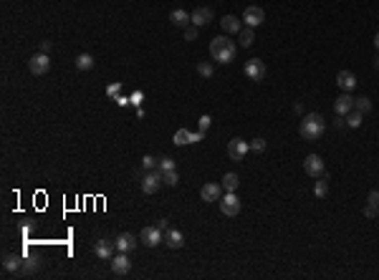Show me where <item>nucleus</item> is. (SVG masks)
I'll return each mask as SVG.
<instances>
[{
  "label": "nucleus",
  "instance_id": "1",
  "mask_svg": "<svg viewBox=\"0 0 379 280\" xmlns=\"http://www.w3.org/2000/svg\"><path fill=\"white\" fill-rule=\"evenodd\" d=\"M235 53H238V46L228 38V36H215L210 41V56H212V61H218V63H230L235 58Z\"/></svg>",
  "mask_w": 379,
  "mask_h": 280
},
{
  "label": "nucleus",
  "instance_id": "2",
  "mask_svg": "<svg viewBox=\"0 0 379 280\" xmlns=\"http://www.w3.org/2000/svg\"><path fill=\"white\" fill-rule=\"evenodd\" d=\"M323 131H326V119L321 114H306L301 126H299V134H301V139H306V142H316V139L323 136Z\"/></svg>",
  "mask_w": 379,
  "mask_h": 280
},
{
  "label": "nucleus",
  "instance_id": "3",
  "mask_svg": "<svg viewBox=\"0 0 379 280\" xmlns=\"http://www.w3.org/2000/svg\"><path fill=\"white\" fill-rule=\"evenodd\" d=\"M28 71H31L33 76H46V73L51 71V58H48V53H36V56H31Z\"/></svg>",
  "mask_w": 379,
  "mask_h": 280
},
{
  "label": "nucleus",
  "instance_id": "4",
  "mask_svg": "<svg viewBox=\"0 0 379 280\" xmlns=\"http://www.w3.org/2000/svg\"><path fill=\"white\" fill-rule=\"evenodd\" d=\"M304 172L309 174V177H323L326 172H323V159L318 157V154H309L306 159H304Z\"/></svg>",
  "mask_w": 379,
  "mask_h": 280
},
{
  "label": "nucleus",
  "instance_id": "5",
  "mask_svg": "<svg viewBox=\"0 0 379 280\" xmlns=\"http://www.w3.org/2000/svg\"><path fill=\"white\" fill-rule=\"evenodd\" d=\"M248 149H251V144L243 142L240 136H235V139H230V142H228V157H230L233 162H240L243 157L248 154Z\"/></svg>",
  "mask_w": 379,
  "mask_h": 280
},
{
  "label": "nucleus",
  "instance_id": "6",
  "mask_svg": "<svg viewBox=\"0 0 379 280\" xmlns=\"http://www.w3.org/2000/svg\"><path fill=\"white\" fill-rule=\"evenodd\" d=\"M243 20H246L248 28H258V25H263V20H265V10L258 8V5H248L246 10H243Z\"/></svg>",
  "mask_w": 379,
  "mask_h": 280
},
{
  "label": "nucleus",
  "instance_id": "7",
  "mask_svg": "<svg viewBox=\"0 0 379 280\" xmlns=\"http://www.w3.org/2000/svg\"><path fill=\"white\" fill-rule=\"evenodd\" d=\"M162 184H165V182H162V172H159V169L147 172V174L142 177V192H144V194H154Z\"/></svg>",
  "mask_w": 379,
  "mask_h": 280
},
{
  "label": "nucleus",
  "instance_id": "8",
  "mask_svg": "<svg viewBox=\"0 0 379 280\" xmlns=\"http://www.w3.org/2000/svg\"><path fill=\"white\" fill-rule=\"evenodd\" d=\"M220 210H223V215H228V217H235V215L240 212V200H238L235 192H228L225 197H220Z\"/></svg>",
  "mask_w": 379,
  "mask_h": 280
},
{
  "label": "nucleus",
  "instance_id": "9",
  "mask_svg": "<svg viewBox=\"0 0 379 280\" xmlns=\"http://www.w3.org/2000/svg\"><path fill=\"white\" fill-rule=\"evenodd\" d=\"M139 240L147 245V247H157L162 240H165V232H162L157 225H152V227H144L142 230V235H139Z\"/></svg>",
  "mask_w": 379,
  "mask_h": 280
},
{
  "label": "nucleus",
  "instance_id": "10",
  "mask_svg": "<svg viewBox=\"0 0 379 280\" xmlns=\"http://www.w3.org/2000/svg\"><path fill=\"white\" fill-rule=\"evenodd\" d=\"M200 197H202V202H220V197H223V184L207 182V184L200 189Z\"/></svg>",
  "mask_w": 379,
  "mask_h": 280
},
{
  "label": "nucleus",
  "instance_id": "11",
  "mask_svg": "<svg viewBox=\"0 0 379 280\" xmlns=\"http://www.w3.org/2000/svg\"><path fill=\"white\" fill-rule=\"evenodd\" d=\"M246 76H248L251 81H263V78H265V63H263L260 58H251V61L246 63Z\"/></svg>",
  "mask_w": 379,
  "mask_h": 280
},
{
  "label": "nucleus",
  "instance_id": "12",
  "mask_svg": "<svg viewBox=\"0 0 379 280\" xmlns=\"http://www.w3.org/2000/svg\"><path fill=\"white\" fill-rule=\"evenodd\" d=\"M129 270H131V260H129V255H126V253H117V255L112 258V273L122 278V275H126Z\"/></svg>",
  "mask_w": 379,
  "mask_h": 280
},
{
  "label": "nucleus",
  "instance_id": "13",
  "mask_svg": "<svg viewBox=\"0 0 379 280\" xmlns=\"http://www.w3.org/2000/svg\"><path fill=\"white\" fill-rule=\"evenodd\" d=\"M114 250H117V242H112V240H99V242L94 245V253H96V258H101V260H112V258H114Z\"/></svg>",
  "mask_w": 379,
  "mask_h": 280
},
{
  "label": "nucleus",
  "instance_id": "14",
  "mask_svg": "<svg viewBox=\"0 0 379 280\" xmlns=\"http://www.w3.org/2000/svg\"><path fill=\"white\" fill-rule=\"evenodd\" d=\"M334 111H336L339 116H346L349 111H354V96H349V91L341 94V96L334 101Z\"/></svg>",
  "mask_w": 379,
  "mask_h": 280
},
{
  "label": "nucleus",
  "instance_id": "15",
  "mask_svg": "<svg viewBox=\"0 0 379 280\" xmlns=\"http://www.w3.org/2000/svg\"><path fill=\"white\" fill-rule=\"evenodd\" d=\"M336 86L341 91H354L357 89V76L351 73V71H339L336 73Z\"/></svg>",
  "mask_w": 379,
  "mask_h": 280
},
{
  "label": "nucleus",
  "instance_id": "16",
  "mask_svg": "<svg viewBox=\"0 0 379 280\" xmlns=\"http://www.w3.org/2000/svg\"><path fill=\"white\" fill-rule=\"evenodd\" d=\"M192 25H197V28H205V25H210L212 23V18H215V13H212V8H197L192 15Z\"/></svg>",
  "mask_w": 379,
  "mask_h": 280
},
{
  "label": "nucleus",
  "instance_id": "17",
  "mask_svg": "<svg viewBox=\"0 0 379 280\" xmlns=\"http://www.w3.org/2000/svg\"><path fill=\"white\" fill-rule=\"evenodd\" d=\"M114 242H117V253H131V250L137 247V237L131 232H122Z\"/></svg>",
  "mask_w": 379,
  "mask_h": 280
},
{
  "label": "nucleus",
  "instance_id": "18",
  "mask_svg": "<svg viewBox=\"0 0 379 280\" xmlns=\"http://www.w3.org/2000/svg\"><path fill=\"white\" fill-rule=\"evenodd\" d=\"M165 242H167V247L180 250V247L185 245V235H182L180 230H167V232H165Z\"/></svg>",
  "mask_w": 379,
  "mask_h": 280
},
{
  "label": "nucleus",
  "instance_id": "19",
  "mask_svg": "<svg viewBox=\"0 0 379 280\" xmlns=\"http://www.w3.org/2000/svg\"><path fill=\"white\" fill-rule=\"evenodd\" d=\"M220 25H223V31H225V33H235V36L243 31V28H240V20H238L235 15H223Z\"/></svg>",
  "mask_w": 379,
  "mask_h": 280
},
{
  "label": "nucleus",
  "instance_id": "20",
  "mask_svg": "<svg viewBox=\"0 0 379 280\" xmlns=\"http://www.w3.org/2000/svg\"><path fill=\"white\" fill-rule=\"evenodd\" d=\"M170 20H172V25H177V28H187V23H192V18H190L182 8L172 10V13H170Z\"/></svg>",
  "mask_w": 379,
  "mask_h": 280
},
{
  "label": "nucleus",
  "instance_id": "21",
  "mask_svg": "<svg viewBox=\"0 0 379 280\" xmlns=\"http://www.w3.org/2000/svg\"><path fill=\"white\" fill-rule=\"evenodd\" d=\"M76 68L78 71H91L94 68V56L91 53H78L76 56Z\"/></svg>",
  "mask_w": 379,
  "mask_h": 280
},
{
  "label": "nucleus",
  "instance_id": "22",
  "mask_svg": "<svg viewBox=\"0 0 379 280\" xmlns=\"http://www.w3.org/2000/svg\"><path fill=\"white\" fill-rule=\"evenodd\" d=\"M238 38H240V46L243 48H251L253 41H255V28H243V31L238 33Z\"/></svg>",
  "mask_w": 379,
  "mask_h": 280
},
{
  "label": "nucleus",
  "instance_id": "23",
  "mask_svg": "<svg viewBox=\"0 0 379 280\" xmlns=\"http://www.w3.org/2000/svg\"><path fill=\"white\" fill-rule=\"evenodd\" d=\"M172 142L177 147H185V144H192V131H187V129H177L175 136H172Z\"/></svg>",
  "mask_w": 379,
  "mask_h": 280
},
{
  "label": "nucleus",
  "instance_id": "24",
  "mask_svg": "<svg viewBox=\"0 0 379 280\" xmlns=\"http://www.w3.org/2000/svg\"><path fill=\"white\" fill-rule=\"evenodd\" d=\"M220 184H223V189H225V192H238L240 179H238V174H235V172H228V174L223 177V182H220Z\"/></svg>",
  "mask_w": 379,
  "mask_h": 280
},
{
  "label": "nucleus",
  "instance_id": "25",
  "mask_svg": "<svg viewBox=\"0 0 379 280\" xmlns=\"http://www.w3.org/2000/svg\"><path fill=\"white\" fill-rule=\"evenodd\" d=\"M20 255H5V260H3V268H5V273H20Z\"/></svg>",
  "mask_w": 379,
  "mask_h": 280
},
{
  "label": "nucleus",
  "instance_id": "26",
  "mask_svg": "<svg viewBox=\"0 0 379 280\" xmlns=\"http://www.w3.org/2000/svg\"><path fill=\"white\" fill-rule=\"evenodd\" d=\"M344 119H346V126H349V129H359V126H362L364 114H359V111L354 109V111H349V114H346Z\"/></svg>",
  "mask_w": 379,
  "mask_h": 280
},
{
  "label": "nucleus",
  "instance_id": "27",
  "mask_svg": "<svg viewBox=\"0 0 379 280\" xmlns=\"http://www.w3.org/2000/svg\"><path fill=\"white\" fill-rule=\"evenodd\" d=\"M314 194H316L318 200H323V197L329 194V182H326V174H323V177H321V179L314 184Z\"/></svg>",
  "mask_w": 379,
  "mask_h": 280
},
{
  "label": "nucleus",
  "instance_id": "28",
  "mask_svg": "<svg viewBox=\"0 0 379 280\" xmlns=\"http://www.w3.org/2000/svg\"><path fill=\"white\" fill-rule=\"evenodd\" d=\"M38 268H41L38 258H28V260H25V263L20 265V273H23V275H33V273H36Z\"/></svg>",
  "mask_w": 379,
  "mask_h": 280
},
{
  "label": "nucleus",
  "instance_id": "29",
  "mask_svg": "<svg viewBox=\"0 0 379 280\" xmlns=\"http://www.w3.org/2000/svg\"><path fill=\"white\" fill-rule=\"evenodd\" d=\"M354 109L359 111V114H369V111H372V101L367 96H359V99H354Z\"/></svg>",
  "mask_w": 379,
  "mask_h": 280
},
{
  "label": "nucleus",
  "instance_id": "30",
  "mask_svg": "<svg viewBox=\"0 0 379 280\" xmlns=\"http://www.w3.org/2000/svg\"><path fill=\"white\" fill-rule=\"evenodd\" d=\"M157 164H159V159H154L152 154H144V157H142V169H144V172H154Z\"/></svg>",
  "mask_w": 379,
  "mask_h": 280
},
{
  "label": "nucleus",
  "instance_id": "31",
  "mask_svg": "<svg viewBox=\"0 0 379 280\" xmlns=\"http://www.w3.org/2000/svg\"><path fill=\"white\" fill-rule=\"evenodd\" d=\"M162 182H165L167 187H177L180 177H177V169H170V172H162Z\"/></svg>",
  "mask_w": 379,
  "mask_h": 280
},
{
  "label": "nucleus",
  "instance_id": "32",
  "mask_svg": "<svg viewBox=\"0 0 379 280\" xmlns=\"http://www.w3.org/2000/svg\"><path fill=\"white\" fill-rule=\"evenodd\" d=\"M157 169H159V172H170V169H175V159H172V157H162L159 164H157Z\"/></svg>",
  "mask_w": 379,
  "mask_h": 280
},
{
  "label": "nucleus",
  "instance_id": "33",
  "mask_svg": "<svg viewBox=\"0 0 379 280\" xmlns=\"http://www.w3.org/2000/svg\"><path fill=\"white\" fill-rule=\"evenodd\" d=\"M248 144H251L253 152H265V147H268V144H265V139H260V136L253 139V142H248Z\"/></svg>",
  "mask_w": 379,
  "mask_h": 280
},
{
  "label": "nucleus",
  "instance_id": "34",
  "mask_svg": "<svg viewBox=\"0 0 379 280\" xmlns=\"http://www.w3.org/2000/svg\"><path fill=\"white\" fill-rule=\"evenodd\" d=\"M197 73L202 78H210L212 76V63H197Z\"/></svg>",
  "mask_w": 379,
  "mask_h": 280
},
{
  "label": "nucleus",
  "instance_id": "35",
  "mask_svg": "<svg viewBox=\"0 0 379 280\" xmlns=\"http://www.w3.org/2000/svg\"><path fill=\"white\" fill-rule=\"evenodd\" d=\"M197 31H200L197 25H187L185 28V41H195L197 38Z\"/></svg>",
  "mask_w": 379,
  "mask_h": 280
},
{
  "label": "nucleus",
  "instance_id": "36",
  "mask_svg": "<svg viewBox=\"0 0 379 280\" xmlns=\"http://www.w3.org/2000/svg\"><path fill=\"white\" fill-rule=\"evenodd\" d=\"M367 202H369L372 207H379V189H372V192H369V197H367Z\"/></svg>",
  "mask_w": 379,
  "mask_h": 280
},
{
  "label": "nucleus",
  "instance_id": "37",
  "mask_svg": "<svg viewBox=\"0 0 379 280\" xmlns=\"http://www.w3.org/2000/svg\"><path fill=\"white\" fill-rule=\"evenodd\" d=\"M106 96H109V99H117V96H119V83H109V86H106Z\"/></svg>",
  "mask_w": 379,
  "mask_h": 280
},
{
  "label": "nucleus",
  "instance_id": "38",
  "mask_svg": "<svg viewBox=\"0 0 379 280\" xmlns=\"http://www.w3.org/2000/svg\"><path fill=\"white\" fill-rule=\"evenodd\" d=\"M210 124H212V119L205 114V116H200V131H207L210 129Z\"/></svg>",
  "mask_w": 379,
  "mask_h": 280
},
{
  "label": "nucleus",
  "instance_id": "39",
  "mask_svg": "<svg viewBox=\"0 0 379 280\" xmlns=\"http://www.w3.org/2000/svg\"><path fill=\"white\" fill-rule=\"evenodd\" d=\"M377 215H379V207H372V205L364 207V217H377Z\"/></svg>",
  "mask_w": 379,
  "mask_h": 280
},
{
  "label": "nucleus",
  "instance_id": "40",
  "mask_svg": "<svg viewBox=\"0 0 379 280\" xmlns=\"http://www.w3.org/2000/svg\"><path fill=\"white\" fill-rule=\"evenodd\" d=\"M142 99H144V94H142V91H134V94H131V104H134V106H139V104H142Z\"/></svg>",
  "mask_w": 379,
  "mask_h": 280
},
{
  "label": "nucleus",
  "instance_id": "41",
  "mask_svg": "<svg viewBox=\"0 0 379 280\" xmlns=\"http://www.w3.org/2000/svg\"><path fill=\"white\" fill-rule=\"evenodd\" d=\"M334 126H336V129H344V126H346V119L336 114V119H334Z\"/></svg>",
  "mask_w": 379,
  "mask_h": 280
},
{
  "label": "nucleus",
  "instance_id": "42",
  "mask_svg": "<svg viewBox=\"0 0 379 280\" xmlns=\"http://www.w3.org/2000/svg\"><path fill=\"white\" fill-rule=\"evenodd\" d=\"M51 51V41H41V53H48Z\"/></svg>",
  "mask_w": 379,
  "mask_h": 280
},
{
  "label": "nucleus",
  "instance_id": "43",
  "mask_svg": "<svg viewBox=\"0 0 379 280\" xmlns=\"http://www.w3.org/2000/svg\"><path fill=\"white\" fill-rule=\"evenodd\" d=\"M157 227H159L162 232H167V230H170V227H167V220H159V222H157Z\"/></svg>",
  "mask_w": 379,
  "mask_h": 280
},
{
  "label": "nucleus",
  "instance_id": "44",
  "mask_svg": "<svg viewBox=\"0 0 379 280\" xmlns=\"http://www.w3.org/2000/svg\"><path fill=\"white\" fill-rule=\"evenodd\" d=\"M129 101H131V99H126V96H117V104H119V106H126Z\"/></svg>",
  "mask_w": 379,
  "mask_h": 280
},
{
  "label": "nucleus",
  "instance_id": "45",
  "mask_svg": "<svg viewBox=\"0 0 379 280\" xmlns=\"http://www.w3.org/2000/svg\"><path fill=\"white\" fill-rule=\"evenodd\" d=\"M293 111H296V114H301V111H304V106H301V101H296V104H293Z\"/></svg>",
  "mask_w": 379,
  "mask_h": 280
},
{
  "label": "nucleus",
  "instance_id": "46",
  "mask_svg": "<svg viewBox=\"0 0 379 280\" xmlns=\"http://www.w3.org/2000/svg\"><path fill=\"white\" fill-rule=\"evenodd\" d=\"M374 68H377V71H379V53H377V56H374Z\"/></svg>",
  "mask_w": 379,
  "mask_h": 280
},
{
  "label": "nucleus",
  "instance_id": "47",
  "mask_svg": "<svg viewBox=\"0 0 379 280\" xmlns=\"http://www.w3.org/2000/svg\"><path fill=\"white\" fill-rule=\"evenodd\" d=\"M374 46H377V51H379V31H377V36H374Z\"/></svg>",
  "mask_w": 379,
  "mask_h": 280
}]
</instances>
